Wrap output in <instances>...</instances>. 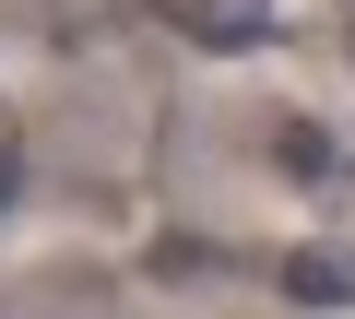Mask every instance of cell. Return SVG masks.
<instances>
[{
	"label": "cell",
	"instance_id": "obj_1",
	"mask_svg": "<svg viewBox=\"0 0 355 319\" xmlns=\"http://www.w3.org/2000/svg\"><path fill=\"white\" fill-rule=\"evenodd\" d=\"M0 190H12V107H0Z\"/></svg>",
	"mask_w": 355,
	"mask_h": 319
}]
</instances>
